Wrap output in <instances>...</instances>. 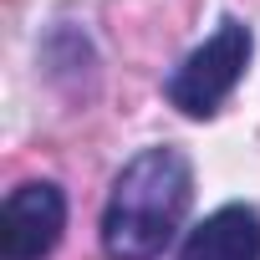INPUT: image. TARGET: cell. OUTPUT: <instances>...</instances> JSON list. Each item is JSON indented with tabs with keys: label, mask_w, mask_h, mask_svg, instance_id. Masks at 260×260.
Instances as JSON below:
<instances>
[{
	"label": "cell",
	"mask_w": 260,
	"mask_h": 260,
	"mask_svg": "<svg viewBox=\"0 0 260 260\" xmlns=\"http://www.w3.org/2000/svg\"><path fill=\"white\" fill-rule=\"evenodd\" d=\"M194 199V169L179 148H143L112 179L102 204V250L107 260H158L179 235Z\"/></svg>",
	"instance_id": "obj_1"
},
{
	"label": "cell",
	"mask_w": 260,
	"mask_h": 260,
	"mask_svg": "<svg viewBox=\"0 0 260 260\" xmlns=\"http://www.w3.org/2000/svg\"><path fill=\"white\" fill-rule=\"evenodd\" d=\"M250 51H255V36H250V26L245 21H219L214 26V36L204 41V46H194L179 67H174V77H169V102L179 107V112H189V117H209V112H219V102L240 87V77H245V67H250Z\"/></svg>",
	"instance_id": "obj_2"
},
{
	"label": "cell",
	"mask_w": 260,
	"mask_h": 260,
	"mask_svg": "<svg viewBox=\"0 0 260 260\" xmlns=\"http://www.w3.org/2000/svg\"><path fill=\"white\" fill-rule=\"evenodd\" d=\"M67 230V194L46 179L21 184L0 209V260H46Z\"/></svg>",
	"instance_id": "obj_3"
},
{
	"label": "cell",
	"mask_w": 260,
	"mask_h": 260,
	"mask_svg": "<svg viewBox=\"0 0 260 260\" xmlns=\"http://www.w3.org/2000/svg\"><path fill=\"white\" fill-rule=\"evenodd\" d=\"M179 260H260V214L250 204H224L214 214H204Z\"/></svg>",
	"instance_id": "obj_4"
}]
</instances>
